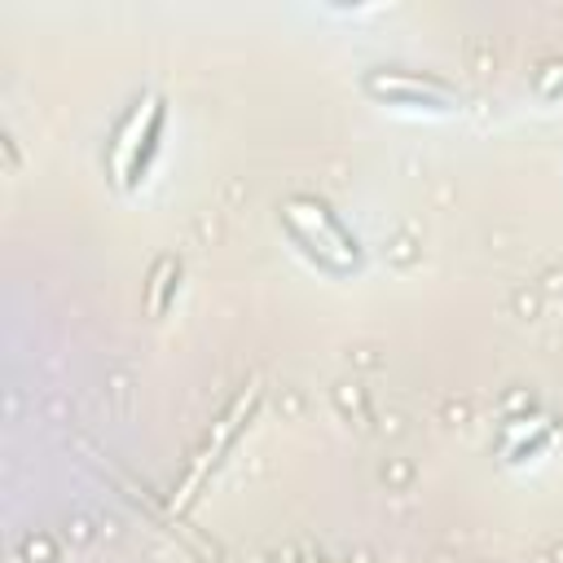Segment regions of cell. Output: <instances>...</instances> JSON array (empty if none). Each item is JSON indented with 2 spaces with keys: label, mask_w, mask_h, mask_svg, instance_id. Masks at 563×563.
I'll return each instance as SVG.
<instances>
[{
  "label": "cell",
  "mask_w": 563,
  "mask_h": 563,
  "mask_svg": "<svg viewBox=\"0 0 563 563\" xmlns=\"http://www.w3.org/2000/svg\"><path fill=\"white\" fill-rule=\"evenodd\" d=\"M361 84H365L369 97H378L387 106H413V110H457L462 106L457 88H449L435 75H413L405 66H378Z\"/></svg>",
  "instance_id": "cell-3"
},
{
  "label": "cell",
  "mask_w": 563,
  "mask_h": 563,
  "mask_svg": "<svg viewBox=\"0 0 563 563\" xmlns=\"http://www.w3.org/2000/svg\"><path fill=\"white\" fill-rule=\"evenodd\" d=\"M282 224H286L290 242L299 246V255L312 260L330 277H347L365 264V251H361L356 233L321 198H290L282 207Z\"/></svg>",
  "instance_id": "cell-1"
},
{
  "label": "cell",
  "mask_w": 563,
  "mask_h": 563,
  "mask_svg": "<svg viewBox=\"0 0 563 563\" xmlns=\"http://www.w3.org/2000/svg\"><path fill=\"white\" fill-rule=\"evenodd\" d=\"M255 405H260V387L251 383L233 405H229V413L216 422V431L207 435V444H202V453H198V462L189 466V475H185V484H180V497H176V510H185L194 497H198V488L211 479V471L220 466V457L233 449V440H238V431L246 427V418L255 413Z\"/></svg>",
  "instance_id": "cell-4"
},
{
  "label": "cell",
  "mask_w": 563,
  "mask_h": 563,
  "mask_svg": "<svg viewBox=\"0 0 563 563\" xmlns=\"http://www.w3.org/2000/svg\"><path fill=\"white\" fill-rule=\"evenodd\" d=\"M163 123H167V101L158 92H141L128 106V114L119 119L114 141L106 150V163H110V172H114L123 194L141 189V180H145V172H150V163H154V154L163 145Z\"/></svg>",
  "instance_id": "cell-2"
}]
</instances>
